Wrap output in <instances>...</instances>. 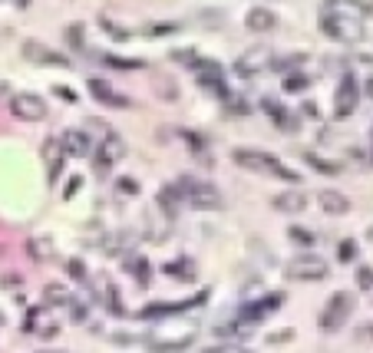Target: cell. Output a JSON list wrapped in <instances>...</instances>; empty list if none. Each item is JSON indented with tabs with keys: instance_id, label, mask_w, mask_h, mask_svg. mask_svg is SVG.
I'll list each match as a JSON object with an SVG mask.
<instances>
[{
	"instance_id": "6da1fadb",
	"label": "cell",
	"mask_w": 373,
	"mask_h": 353,
	"mask_svg": "<svg viewBox=\"0 0 373 353\" xmlns=\"http://www.w3.org/2000/svg\"><path fill=\"white\" fill-rule=\"evenodd\" d=\"M195 337H199V324H191V320H172V324H159L149 334V350L155 353H172V350H185V347L195 344Z\"/></svg>"
},
{
	"instance_id": "7a4b0ae2",
	"label": "cell",
	"mask_w": 373,
	"mask_h": 353,
	"mask_svg": "<svg viewBox=\"0 0 373 353\" xmlns=\"http://www.w3.org/2000/svg\"><path fill=\"white\" fill-rule=\"evenodd\" d=\"M321 30H324L330 40L357 43V40H364V17H354V13H344V10H334V7H324V13H321Z\"/></svg>"
},
{
	"instance_id": "3957f363",
	"label": "cell",
	"mask_w": 373,
	"mask_h": 353,
	"mask_svg": "<svg viewBox=\"0 0 373 353\" xmlns=\"http://www.w3.org/2000/svg\"><path fill=\"white\" fill-rule=\"evenodd\" d=\"M231 159H235L241 169H248V172H268V175H274V179L297 181L294 169H287L281 159H274V155H268V152H258V149H235Z\"/></svg>"
},
{
	"instance_id": "277c9868",
	"label": "cell",
	"mask_w": 373,
	"mask_h": 353,
	"mask_svg": "<svg viewBox=\"0 0 373 353\" xmlns=\"http://www.w3.org/2000/svg\"><path fill=\"white\" fill-rule=\"evenodd\" d=\"M175 189L182 191V201L191 205V208H201V211H211V208H221L225 201H221V191L208 181H199L191 179V175H182V179L175 181Z\"/></svg>"
},
{
	"instance_id": "5b68a950",
	"label": "cell",
	"mask_w": 373,
	"mask_h": 353,
	"mask_svg": "<svg viewBox=\"0 0 373 353\" xmlns=\"http://www.w3.org/2000/svg\"><path fill=\"white\" fill-rule=\"evenodd\" d=\"M350 314H354V297L347 294V291H337V294H330L324 310H321V330L324 334H337L347 324Z\"/></svg>"
},
{
	"instance_id": "8992f818",
	"label": "cell",
	"mask_w": 373,
	"mask_h": 353,
	"mask_svg": "<svg viewBox=\"0 0 373 353\" xmlns=\"http://www.w3.org/2000/svg\"><path fill=\"white\" fill-rule=\"evenodd\" d=\"M287 277L294 281H324L327 277V261L317 258V254H297L287 264Z\"/></svg>"
},
{
	"instance_id": "52a82bcc",
	"label": "cell",
	"mask_w": 373,
	"mask_h": 353,
	"mask_svg": "<svg viewBox=\"0 0 373 353\" xmlns=\"http://www.w3.org/2000/svg\"><path fill=\"white\" fill-rule=\"evenodd\" d=\"M10 113L17 116L20 123H40V119H47V103L37 93H17L10 99Z\"/></svg>"
},
{
	"instance_id": "ba28073f",
	"label": "cell",
	"mask_w": 373,
	"mask_h": 353,
	"mask_svg": "<svg viewBox=\"0 0 373 353\" xmlns=\"http://www.w3.org/2000/svg\"><path fill=\"white\" fill-rule=\"evenodd\" d=\"M268 63H271V50L268 47H251L238 57L235 73H238L241 79H251V77H258L261 69H268Z\"/></svg>"
},
{
	"instance_id": "9c48e42d",
	"label": "cell",
	"mask_w": 373,
	"mask_h": 353,
	"mask_svg": "<svg viewBox=\"0 0 373 353\" xmlns=\"http://www.w3.org/2000/svg\"><path fill=\"white\" fill-rule=\"evenodd\" d=\"M357 99H360V89H357L354 73H344L340 86H337V99H334V116H337V119H347V116L354 113Z\"/></svg>"
},
{
	"instance_id": "30bf717a",
	"label": "cell",
	"mask_w": 373,
	"mask_h": 353,
	"mask_svg": "<svg viewBox=\"0 0 373 353\" xmlns=\"http://www.w3.org/2000/svg\"><path fill=\"white\" fill-rule=\"evenodd\" d=\"M126 155V142H123V135H116V133H109L103 139V145H99V155H96V169H113L119 159Z\"/></svg>"
},
{
	"instance_id": "8fae6325",
	"label": "cell",
	"mask_w": 373,
	"mask_h": 353,
	"mask_svg": "<svg viewBox=\"0 0 373 353\" xmlns=\"http://www.w3.org/2000/svg\"><path fill=\"white\" fill-rule=\"evenodd\" d=\"M23 57H27L30 63H40V67H69L67 57H60V53L47 50L43 43H23Z\"/></svg>"
},
{
	"instance_id": "7c38bea8",
	"label": "cell",
	"mask_w": 373,
	"mask_h": 353,
	"mask_svg": "<svg viewBox=\"0 0 373 353\" xmlns=\"http://www.w3.org/2000/svg\"><path fill=\"white\" fill-rule=\"evenodd\" d=\"M284 301V294H268V297H258V301H248L245 307V320H265L268 314H274Z\"/></svg>"
},
{
	"instance_id": "4fadbf2b",
	"label": "cell",
	"mask_w": 373,
	"mask_h": 353,
	"mask_svg": "<svg viewBox=\"0 0 373 353\" xmlns=\"http://www.w3.org/2000/svg\"><path fill=\"white\" fill-rule=\"evenodd\" d=\"M63 139H47L43 142V159H47V169H50V181H57L60 172H63Z\"/></svg>"
},
{
	"instance_id": "5bb4252c",
	"label": "cell",
	"mask_w": 373,
	"mask_h": 353,
	"mask_svg": "<svg viewBox=\"0 0 373 353\" xmlns=\"http://www.w3.org/2000/svg\"><path fill=\"white\" fill-rule=\"evenodd\" d=\"M182 191L175 189V185H165V189H159V208L165 211V218L175 221L179 218V211H182Z\"/></svg>"
},
{
	"instance_id": "9a60e30c",
	"label": "cell",
	"mask_w": 373,
	"mask_h": 353,
	"mask_svg": "<svg viewBox=\"0 0 373 353\" xmlns=\"http://www.w3.org/2000/svg\"><path fill=\"white\" fill-rule=\"evenodd\" d=\"M274 23H278V13L268 7H255V10H248V17H245V27L255 30V33H268Z\"/></svg>"
},
{
	"instance_id": "2e32d148",
	"label": "cell",
	"mask_w": 373,
	"mask_h": 353,
	"mask_svg": "<svg viewBox=\"0 0 373 353\" xmlns=\"http://www.w3.org/2000/svg\"><path fill=\"white\" fill-rule=\"evenodd\" d=\"M89 93H93V99H99V103H106V106H133L126 96H119V93H113L109 89V83H103V79H89Z\"/></svg>"
},
{
	"instance_id": "e0dca14e",
	"label": "cell",
	"mask_w": 373,
	"mask_h": 353,
	"mask_svg": "<svg viewBox=\"0 0 373 353\" xmlns=\"http://www.w3.org/2000/svg\"><path fill=\"white\" fill-rule=\"evenodd\" d=\"M317 201H321V208L327 211V215H347L350 211V201H347V195H340V191L327 189L317 195Z\"/></svg>"
},
{
	"instance_id": "ac0fdd59",
	"label": "cell",
	"mask_w": 373,
	"mask_h": 353,
	"mask_svg": "<svg viewBox=\"0 0 373 353\" xmlns=\"http://www.w3.org/2000/svg\"><path fill=\"white\" fill-rule=\"evenodd\" d=\"M53 327L57 324L47 317V307H33V310L27 314V330H33L37 337H50L53 334Z\"/></svg>"
},
{
	"instance_id": "d6986e66",
	"label": "cell",
	"mask_w": 373,
	"mask_h": 353,
	"mask_svg": "<svg viewBox=\"0 0 373 353\" xmlns=\"http://www.w3.org/2000/svg\"><path fill=\"white\" fill-rule=\"evenodd\" d=\"M63 149H67V155H79V159L93 152V145H89V135L79 133V129H73V133L63 135Z\"/></svg>"
},
{
	"instance_id": "ffe728a7",
	"label": "cell",
	"mask_w": 373,
	"mask_h": 353,
	"mask_svg": "<svg viewBox=\"0 0 373 353\" xmlns=\"http://www.w3.org/2000/svg\"><path fill=\"white\" fill-rule=\"evenodd\" d=\"M274 208L284 211V215H297V211L307 208V195H301V191H287V195H278V198H274Z\"/></svg>"
},
{
	"instance_id": "44dd1931",
	"label": "cell",
	"mask_w": 373,
	"mask_h": 353,
	"mask_svg": "<svg viewBox=\"0 0 373 353\" xmlns=\"http://www.w3.org/2000/svg\"><path fill=\"white\" fill-rule=\"evenodd\" d=\"M307 162L314 165L317 172H324V175H340V172H344V165H340V162H330V159H321L317 152H307Z\"/></svg>"
},
{
	"instance_id": "7402d4cb",
	"label": "cell",
	"mask_w": 373,
	"mask_h": 353,
	"mask_svg": "<svg viewBox=\"0 0 373 353\" xmlns=\"http://www.w3.org/2000/svg\"><path fill=\"white\" fill-rule=\"evenodd\" d=\"M27 254L33 261H47L53 251H50V238H30L27 241Z\"/></svg>"
},
{
	"instance_id": "603a6c76",
	"label": "cell",
	"mask_w": 373,
	"mask_h": 353,
	"mask_svg": "<svg viewBox=\"0 0 373 353\" xmlns=\"http://www.w3.org/2000/svg\"><path fill=\"white\" fill-rule=\"evenodd\" d=\"M99 27H103L106 33L116 40V43H126V40H133V33H129V30H123L119 23H116V20H109V17H99Z\"/></svg>"
},
{
	"instance_id": "cb8c5ba5",
	"label": "cell",
	"mask_w": 373,
	"mask_h": 353,
	"mask_svg": "<svg viewBox=\"0 0 373 353\" xmlns=\"http://www.w3.org/2000/svg\"><path fill=\"white\" fill-rule=\"evenodd\" d=\"M103 63L106 67H116V69H143L145 67L143 60H126V57H106Z\"/></svg>"
},
{
	"instance_id": "d4e9b609",
	"label": "cell",
	"mask_w": 373,
	"mask_h": 353,
	"mask_svg": "<svg viewBox=\"0 0 373 353\" xmlns=\"http://www.w3.org/2000/svg\"><path fill=\"white\" fill-rule=\"evenodd\" d=\"M83 37H87V33H83V23H69L67 27V43L73 50H83Z\"/></svg>"
},
{
	"instance_id": "484cf974",
	"label": "cell",
	"mask_w": 373,
	"mask_h": 353,
	"mask_svg": "<svg viewBox=\"0 0 373 353\" xmlns=\"http://www.w3.org/2000/svg\"><path fill=\"white\" fill-rule=\"evenodd\" d=\"M129 267H133V271H139V284H143V287H149V264H145V258H143V254H135V258H129Z\"/></svg>"
},
{
	"instance_id": "4316f807",
	"label": "cell",
	"mask_w": 373,
	"mask_h": 353,
	"mask_svg": "<svg viewBox=\"0 0 373 353\" xmlns=\"http://www.w3.org/2000/svg\"><path fill=\"white\" fill-rule=\"evenodd\" d=\"M304 86H307V77H304V73H294V77L284 79V89H287V93H301Z\"/></svg>"
},
{
	"instance_id": "83f0119b",
	"label": "cell",
	"mask_w": 373,
	"mask_h": 353,
	"mask_svg": "<svg viewBox=\"0 0 373 353\" xmlns=\"http://www.w3.org/2000/svg\"><path fill=\"white\" fill-rule=\"evenodd\" d=\"M337 258L344 261V264H347V261H354V258H357V245H354V241H350V238L340 241V251H337Z\"/></svg>"
},
{
	"instance_id": "f1b7e54d",
	"label": "cell",
	"mask_w": 373,
	"mask_h": 353,
	"mask_svg": "<svg viewBox=\"0 0 373 353\" xmlns=\"http://www.w3.org/2000/svg\"><path fill=\"white\" fill-rule=\"evenodd\" d=\"M179 30V23H152V27H145V33L149 37H162V33H175Z\"/></svg>"
},
{
	"instance_id": "f546056e",
	"label": "cell",
	"mask_w": 373,
	"mask_h": 353,
	"mask_svg": "<svg viewBox=\"0 0 373 353\" xmlns=\"http://www.w3.org/2000/svg\"><path fill=\"white\" fill-rule=\"evenodd\" d=\"M185 142L191 145V152H199V155H205V139H201L199 133H185Z\"/></svg>"
},
{
	"instance_id": "4dcf8cb0",
	"label": "cell",
	"mask_w": 373,
	"mask_h": 353,
	"mask_svg": "<svg viewBox=\"0 0 373 353\" xmlns=\"http://www.w3.org/2000/svg\"><path fill=\"white\" fill-rule=\"evenodd\" d=\"M106 304L113 307V314H123V304H119V294H116V287H113V284L106 287Z\"/></svg>"
},
{
	"instance_id": "1f68e13d",
	"label": "cell",
	"mask_w": 373,
	"mask_h": 353,
	"mask_svg": "<svg viewBox=\"0 0 373 353\" xmlns=\"http://www.w3.org/2000/svg\"><path fill=\"white\" fill-rule=\"evenodd\" d=\"M172 60H182L185 67H195V63H199V57H195V50H175V53H172Z\"/></svg>"
},
{
	"instance_id": "d6a6232c",
	"label": "cell",
	"mask_w": 373,
	"mask_h": 353,
	"mask_svg": "<svg viewBox=\"0 0 373 353\" xmlns=\"http://www.w3.org/2000/svg\"><path fill=\"white\" fill-rule=\"evenodd\" d=\"M357 284L364 287V291H370L373 287V271L370 267H360V271H357Z\"/></svg>"
},
{
	"instance_id": "836d02e7",
	"label": "cell",
	"mask_w": 373,
	"mask_h": 353,
	"mask_svg": "<svg viewBox=\"0 0 373 353\" xmlns=\"http://www.w3.org/2000/svg\"><path fill=\"white\" fill-rule=\"evenodd\" d=\"M47 297L53 301V304H67V291H63V287H57V284L47 287Z\"/></svg>"
},
{
	"instance_id": "e575fe53",
	"label": "cell",
	"mask_w": 373,
	"mask_h": 353,
	"mask_svg": "<svg viewBox=\"0 0 373 353\" xmlns=\"http://www.w3.org/2000/svg\"><path fill=\"white\" fill-rule=\"evenodd\" d=\"M119 191H129V195H135V191H139V181H133V179H119Z\"/></svg>"
},
{
	"instance_id": "d590c367",
	"label": "cell",
	"mask_w": 373,
	"mask_h": 353,
	"mask_svg": "<svg viewBox=\"0 0 373 353\" xmlns=\"http://www.w3.org/2000/svg\"><path fill=\"white\" fill-rule=\"evenodd\" d=\"M69 274L77 277V281H83V277H87V267L79 264V261H69Z\"/></svg>"
},
{
	"instance_id": "8d00e7d4",
	"label": "cell",
	"mask_w": 373,
	"mask_h": 353,
	"mask_svg": "<svg viewBox=\"0 0 373 353\" xmlns=\"http://www.w3.org/2000/svg\"><path fill=\"white\" fill-rule=\"evenodd\" d=\"M287 235H291V238H297V241H301V245H311V241H314V238H311V235H307V231H301V228H291V231H287Z\"/></svg>"
},
{
	"instance_id": "74e56055",
	"label": "cell",
	"mask_w": 373,
	"mask_h": 353,
	"mask_svg": "<svg viewBox=\"0 0 373 353\" xmlns=\"http://www.w3.org/2000/svg\"><path fill=\"white\" fill-rule=\"evenodd\" d=\"M79 185H83V179H69V185H67V198H73V195H77Z\"/></svg>"
},
{
	"instance_id": "f35d334b",
	"label": "cell",
	"mask_w": 373,
	"mask_h": 353,
	"mask_svg": "<svg viewBox=\"0 0 373 353\" xmlns=\"http://www.w3.org/2000/svg\"><path fill=\"white\" fill-rule=\"evenodd\" d=\"M301 113H304V116H307V119H317V109H314V106H311V103H307V106H304V109H301Z\"/></svg>"
},
{
	"instance_id": "ab89813d",
	"label": "cell",
	"mask_w": 373,
	"mask_h": 353,
	"mask_svg": "<svg viewBox=\"0 0 373 353\" xmlns=\"http://www.w3.org/2000/svg\"><path fill=\"white\" fill-rule=\"evenodd\" d=\"M360 337H364V340H373V324H364V330H360Z\"/></svg>"
},
{
	"instance_id": "60d3db41",
	"label": "cell",
	"mask_w": 373,
	"mask_h": 353,
	"mask_svg": "<svg viewBox=\"0 0 373 353\" xmlns=\"http://www.w3.org/2000/svg\"><path fill=\"white\" fill-rule=\"evenodd\" d=\"M57 89H60V96H63V99H69V103H73V99H77V96L69 93V89H67V86H57Z\"/></svg>"
},
{
	"instance_id": "b9f144b4",
	"label": "cell",
	"mask_w": 373,
	"mask_h": 353,
	"mask_svg": "<svg viewBox=\"0 0 373 353\" xmlns=\"http://www.w3.org/2000/svg\"><path fill=\"white\" fill-rule=\"evenodd\" d=\"M367 96H370V99H373V77L367 79Z\"/></svg>"
},
{
	"instance_id": "7bdbcfd3",
	"label": "cell",
	"mask_w": 373,
	"mask_h": 353,
	"mask_svg": "<svg viewBox=\"0 0 373 353\" xmlns=\"http://www.w3.org/2000/svg\"><path fill=\"white\" fill-rule=\"evenodd\" d=\"M0 4H4V0H0Z\"/></svg>"
}]
</instances>
